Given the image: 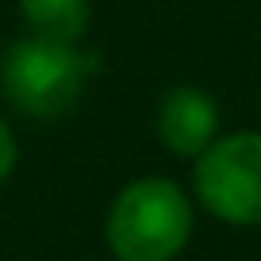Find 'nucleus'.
Masks as SVG:
<instances>
[{
  "label": "nucleus",
  "mask_w": 261,
  "mask_h": 261,
  "mask_svg": "<svg viewBox=\"0 0 261 261\" xmlns=\"http://www.w3.org/2000/svg\"><path fill=\"white\" fill-rule=\"evenodd\" d=\"M192 188L215 219L261 227V130L215 135L204 154H196Z\"/></svg>",
  "instance_id": "3"
},
{
  "label": "nucleus",
  "mask_w": 261,
  "mask_h": 261,
  "mask_svg": "<svg viewBox=\"0 0 261 261\" xmlns=\"http://www.w3.org/2000/svg\"><path fill=\"white\" fill-rule=\"evenodd\" d=\"M19 12H23L31 35L62 42H81L92 19L89 0H19Z\"/></svg>",
  "instance_id": "5"
},
{
  "label": "nucleus",
  "mask_w": 261,
  "mask_h": 261,
  "mask_svg": "<svg viewBox=\"0 0 261 261\" xmlns=\"http://www.w3.org/2000/svg\"><path fill=\"white\" fill-rule=\"evenodd\" d=\"M92 65L96 58L85 54L77 42L27 35L0 65V92L16 112L31 119H58L81 100Z\"/></svg>",
  "instance_id": "2"
},
{
  "label": "nucleus",
  "mask_w": 261,
  "mask_h": 261,
  "mask_svg": "<svg viewBox=\"0 0 261 261\" xmlns=\"http://www.w3.org/2000/svg\"><path fill=\"white\" fill-rule=\"evenodd\" d=\"M16 162H19V146H16V135H12V127L4 123V115H0V180H8V177H12Z\"/></svg>",
  "instance_id": "6"
},
{
  "label": "nucleus",
  "mask_w": 261,
  "mask_h": 261,
  "mask_svg": "<svg viewBox=\"0 0 261 261\" xmlns=\"http://www.w3.org/2000/svg\"><path fill=\"white\" fill-rule=\"evenodd\" d=\"M154 127L169 154L196 158L219 135V104L196 85H177V89H169L162 96Z\"/></svg>",
  "instance_id": "4"
},
{
  "label": "nucleus",
  "mask_w": 261,
  "mask_h": 261,
  "mask_svg": "<svg viewBox=\"0 0 261 261\" xmlns=\"http://www.w3.org/2000/svg\"><path fill=\"white\" fill-rule=\"evenodd\" d=\"M192 200L169 177H139L108 207L104 238L115 261H173L192 238Z\"/></svg>",
  "instance_id": "1"
}]
</instances>
